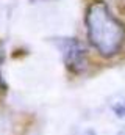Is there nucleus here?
<instances>
[{
    "label": "nucleus",
    "instance_id": "nucleus-1",
    "mask_svg": "<svg viewBox=\"0 0 125 135\" xmlns=\"http://www.w3.org/2000/svg\"><path fill=\"white\" fill-rule=\"evenodd\" d=\"M86 28L91 44L100 55L113 57L121 52L125 42V27L116 16L111 14L105 2L97 0L88 6Z\"/></svg>",
    "mask_w": 125,
    "mask_h": 135
},
{
    "label": "nucleus",
    "instance_id": "nucleus-2",
    "mask_svg": "<svg viewBox=\"0 0 125 135\" xmlns=\"http://www.w3.org/2000/svg\"><path fill=\"white\" fill-rule=\"evenodd\" d=\"M64 57L67 68L72 69L74 72H80L85 68V58H86V50L85 47L75 41V39H67L64 41Z\"/></svg>",
    "mask_w": 125,
    "mask_h": 135
}]
</instances>
